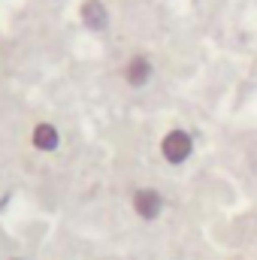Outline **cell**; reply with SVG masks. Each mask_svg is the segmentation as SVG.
I'll use <instances>...</instances> for the list:
<instances>
[{
  "label": "cell",
  "instance_id": "cell-2",
  "mask_svg": "<svg viewBox=\"0 0 257 260\" xmlns=\"http://www.w3.org/2000/svg\"><path fill=\"white\" fill-rule=\"evenodd\" d=\"M130 206H133L136 218H142V221H157L160 212H164V197H160V191H154V188H136V191L130 194Z\"/></svg>",
  "mask_w": 257,
  "mask_h": 260
},
{
  "label": "cell",
  "instance_id": "cell-4",
  "mask_svg": "<svg viewBox=\"0 0 257 260\" xmlns=\"http://www.w3.org/2000/svg\"><path fill=\"white\" fill-rule=\"evenodd\" d=\"M151 79H154V64H151V58H145V55H133L127 64H124V82H127L133 91L145 88Z\"/></svg>",
  "mask_w": 257,
  "mask_h": 260
},
{
  "label": "cell",
  "instance_id": "cell-5",
  "mask_svg": "<svg viewBox=\"0 0 257 260\" xmlns=\"http://www.w3.org/2000/svg\"><path fill=\"white\" fill-rule=\"evenodd\" d=\"M30 145L37 151H58L61 148V130L52 121H37L30 130Z\"/></svg>",
  "mask_w": 257,
  "mask_h": 260
},
{
  "label": "cell",
  "instance_id": "cell-1",
  "mask_svg": "<svg viewBox=\"0 0 257 260\" xmlns=\"http://www.w3.org/2000/svg\"><path fill=\"white\" fill-rule=\"evenodd\" d=\"M194 154V136L188 130L176 127L170 130L164 139H160V157L170 164V167H182L188 164V157Z\"/></svg>",
  "mask_w": 257,
  "mask_h": 260
},
{
  "label": "cell",
  "instance_id": "cell-3",
  "mask_svg": "<svg viewBox=\"0 0 257 260\" xmlns=\"http://www.w3.org/2000/svg\"><path fill=\"white\" fill-rule=\"evenodd\" d=\"M79 18H82L85 30H91V34H103L109 27V9L103 0H82Z\"/></svg>",
  "mask_w": 257,
  "mask_h": 260
},
{
  "label": "cell",
  "instance_id": "cell-6",
  "mask_svg": "<svg viewBox=\"0 0 257 260\" xmlns=\"http://www.w3.org/2000/svg\"><path fill=\"white\" fill-rule=\"evenodd\" d=\"M12 260H21V257H12Z\"/></svg>",
  "mask_w": 257,
  "mask_h": 260
}]
</instances>
